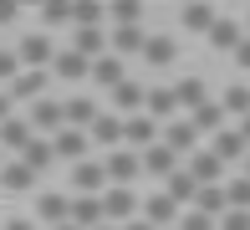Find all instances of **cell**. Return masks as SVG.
I'll use <instances>...</instances> for the list:
<instances>
[{
  "label": "cell",
  "mask_w": 250,
  "mask_h": 230,
  "mask_svg": "<svg viewBox=\"0 0 250 230\" xmlns=\"http://www.w3.org/2000/svg\"><path fill=\"white\" fill-rule=\"evenodd\" d=\"M102 164H107V184L112 189H128V184L143 174V154H133V148H118V154H107Z\"/></svg>",
  "instance_id": "6da1fadb"
},
{
  "label": "cell",
  "mask_w": 250,
  "mask_h": 230,
  "mask_svg": "<svg viewBox=\"0 0 250 230\" xmlns=\"http://www.w3.org/2000/svg\"><path fill=\"white\" fill-rule=\"evenodd\" d=\"M245 179H250V159H245Z\"/></svg>",
  "instance_id": "681fc988"
},
{
  "label": "cell",
  "mask_w": 250,
  "mask_h": 230,
  "mask_svg": "<svg viewBox=\"0 0 250 230\" xmlns=\"http://www.w3.org/2000/svg\"><path fill=\"white\" fill-rule=\"evenodd\" d=\"M174 56H179L174 36H148V46H143V62L148 67H174Z\"/></svg>",
  "instance_id": "f1b7e54d"
},
{
  "label": "cell",
  "mask_w": 250,
  "mask_h": 230,
  "mask_svg": "<svg viewBox=\"0 0 250 230\" xmlns=\"http://www.w3.org/2000/svg\"><path fill=\"white\" fill-rule=\"evenodd\" d=\"M31 184H36V169H31L26 159H16V164H5V169H0V189H10V194H26Z\"/></svg>",
  "instance_id": "44dd1931"
},
{
  "label": "cell",
  "mask_w": 250,
  "mask_h": 230,
  "mask_svg": "<svg viewBox=\"0 0 250 230\" xmlns=\"http://www.w3.org/2000/svg\"><path fill=\"white\" fill-rule=\"evenodd\" d=\"M209 46H214V51H230V56H235V51L245 46V31L235 26V21H225V16H220V26L209 31Z\"/></svg>",
  "instance_id": "d4e9b609"
},
{
  "label": "cell",
  "mask_w": 250,
  "mask_h": 230,
  "mask_svg": "<svg viewBox=\"0 0 250 230\" xmlns=\"http://www.w3.org/2000/svg\"><path fill=\"white\" fill-rule=\"evenodd\" d=\"M102 210H107V225H133L138 194H133V189H107V194H102Z\"/></svg>",
  "instance_id": "52a82bcc"
},
{
  "label": "cell",
  "mask_w": 250,
  "mask_h": 230,
  "mask_svg": "<svg viewBox=\"0 0 250 230\" xmlns=\"http://www.w3.org/2000/svg\"><path fill=\"white\" fill-rule=\"evenodd\" d=\"M235 62H240L245 72H250V36H245V46H240V51H235Z\"/></svg>",
  "instance_id": "ee69618b"
},
{
  "label": "cell",
  "mask_w": 250,
  "mask_h": 230,
  "mask_svg": "<svg viewBox=\"0 0 250 230\" xmlns=\"http://www.w3.org/2000/svg\"><path fill=\"white\" fill-rule=\"evenodd\" d=\"M92 148H107V154H118V143H128V118H118V113H102L92 123Z\"/></svg>",
  "instance_id": "3957f363"
},
{
  "label": "cell",
  "mask_w": 250,
  "mask_h": 230,
  "mask_svg": "<svg viewBox=\"0 0 250 230\" xmlns=\"http://www.w3.org/2000/svg\"><path fill=\"white\" fill-rule=\"evenodd\" d=\"M72 225H82V230L107 225V210H102L97 194H72Z\"/></svg>",
  "instance_id": "4fadbf2b"
},
{
  "label": "cell",
  "mask_w": 250,
  "mask_h": 230,
  "mask_svg": "<svg viewBox=\"0 0 250 230\" xmlns=\"http://www.w3.org/2000/svg\"><path fill=\"white\" fill-rule=\"evenodd\" d=\"M31 143H36V128H31V118H10L5 128H0V148H16V154H26Z\"/></svg>",
  "instance_id": "d6986e66"
},
{
  "label": "cell",
  "mask_w": 250,
  "mask_h": 230,
  "mask_svg": "<svg viewBox=\"0 0 250 230\" xmlns=\"http://www.w3.org/2000/svg\"><path fill=\"white\" fill-rule=\"evenodd\" d=\"M92 82H97V87H107V92H118L123 82H128V77H123V56H112V51H107L102 62H92Z\"/></svg>",
  "instance_id": "603a6c76"
},
{
  "label": "cell",
  "mask_w": 250,
  "mask_h": 230,
  "mask_svg": "<svg viewBox=\"0 0 250 230\" xmlns=\"http://www.w3.org/2000/svg\"><path fill=\"white\" fill-rule=\"evenodd\" d=\"M164 143L174 148V154H199V128H194V118H174L164 128Z\"/></svg>",
  "instance_id": "8fae6325"
},
{
  "label": "cell",
  "mask_w": 250,
  "mask_h": 230,
  "mask_svg": "<svg viewBox=\"0 0 250 230\" xmlns=\"http://www.w3.org/2000/svg\"><path fill=\"white\" fill-rule=\"evenodd\" d=\"M41 21H46V26H62V21H72V5H62V0H46V5H41Z\"/></svg>",
  "instance_id": "f35d334b"
},
{
  "label": "cell",
  "mask_w": 250,
  "mask_h": 230,
  "mask_svg": "<svg viewBox=\"0 0 250 230\" xmlns=\"http://www.w3.org/2000/svg\"><path fill=\"white\" fill-rule=\"evenodd\" d=\"M112 108H123L128 118H138V113L148 108V87H138V82H123L118 92H112Z\"/></svg>",
  "instance_id": "cb8c5ba5"
},
{
  "label": "cell",
  "mask_w": 250,
  "mask_h": 230,
  "mask_svg": "<svg viewBox=\"0 0 250 230\" xmlns=\"http://www.w3.org/2000/svg\"><path fill=\"white\" fill-rule=\"evenodd\" d=\"M174 92H179V108H189V113L209 102V92H204V82H199V77H179V82H174Z\"/></svg>",
  "instance_id": "f546056e"
},
{
  "label": "cell",
  "mask_w": 250,
  "mask_h": 230,
  "mask_svg": "<svg viewBox=\"0 0 250 230\" xmlns=\"http://www.w3.org/2000/svg\"><path fill=\"white\" fill-rule=\"evenodd\" d=\"M107 108H97L92 97H72L66 102V128H82V133H92V123L102 118Z\"/></svg>",
  "instance_id": "ac0fdd59"
},
{
  "label": "cell",
  "mask_w": 250,
  "mask_h": 230,
  "mask_svg": "<svg viewBox=\"0 0 250 230\" xmlns=\"http://www.w3.org/2000/svg\"><path fill=\"white\" fill-rule=\"evenodd\" d=\"M128 143L143 148V154H148V148H158V143H164V138H158V118H148V113L128 118Z\"/></svg>",
  "instance_id": "2e32d148"
},
{
  "label": "cell",
  "mask_w": 250,
  "mask_h": 230,
  "mask_svg": "<svg viewBox=\"0 0 250 230\" xmlns=\"http://www.w3.org/2000/svg\"><path fill=\"white\" fill-rule=\"evenodd\" d=\"M51 72L66 77V82H77V77H92V62H87L82 51H72V46H62V51H56V62H51Z\"/></svg>",
  "instance_id": "e0dca14e"
},
{
  "label": "cell",
  "mask_w": 250,
  "mask_h": 230,
  "mask_svg": "<svg viewBox=\"0 0 250 230\" xmlns=\"http://www.w3.org/2000/svg\"><path fill=\"white\" fill-rule=\"evenodd\" d=\"M107 21H118V26H138V21H143V5L118 0V5H107Z\"/></svg>",
  "instance_id": "d590c367"
},
{
  "label": "cell",
  "mask_w": 250,
  "mask_h": 230,
  "mask_svg": "<svg viewBox=\"0 0 250 230\" xmlns=\"http://www.w3.org/2000/svg\"><path fill=\"white\" fill-rule=\"evenodd\" d=\"M16 16H21V5H10V0H0V26H10Z\"/></svg>",
  "instance_id": "7bdbcfd3"
},
{
  "label": "cell",
  "mask_w": 250,
  "mask_h": 230,
  "mask_svg": "<svg viewBox=\"0 0 250 230\" xmlns=\"http://www.w3.org/2000/svg\"><path fill=\"white\" fill-rule=\"evenodd\" d=\"M102 184H107V164H92V159L72 164V194H97Z\"/></svg>",
  "instance_id": "5bb4252c"
},
{
  "label": "cell",
  "mask_w": 250,
  "mask_h": 230,
  "mask_svg": "<svg viewBox=\"0 0 250 230\" xmlns=\"http://www.w3.org/2000/svg\"><path fill=\"white\" fill-rule=\"evenodd\" d=\"M5 230H31V220H10V225H5Z\"/></svg>",
  "instance_id": "bcb514c9"
},
{
  "label": "cell",
  "mask_w": 250,
  "mask_h": 230,
  "mask_svg": "<svg viewBox=\"0 0 250 230\" xmlns=\"http://www.w3.org/2000/svg\"><path fill=\"white\" fill-rule=\"evenodd\" d=\"M148 46V36H143V26H112V56H133Z\"/></svg>",
  "instance_id": "484cf974"
},
{
  "label": "cell",
  "mask_w": 250,
  "mask_h": 230,
  "mask_svg": "<svg viewBox=\"0 0 250 230\" xmlns=\"http://www.w3.org/2000/svg\"><path fill=\"white\" fill-rule=\"evenodd\" d=\"M21 159H26V164L36 169V174H41V169H51V159H56V148H51V138H36V143H31L26 154H21Z\"/></svg>",
  "instance_id": "836d02e7"
},
{
  "label": "cell",
  "mask_w": 250,
  "mask_h": 230,
  "mask_svg": "<svg viewBox=\"0 0 250 230\" xmlns=\"http://www.w3.org/2000/svg\"><path fill=\"white\" fill-rule=\"evenodd\" d=\"M179 230H220V220H209V215H199V210H189L184 220H179Z\"/></svg>",
  "instance_id": "ab89813d"
},
{
  "label": "cell",
  "mask_w": 250,
  "mask_h": 230,
  "mask_svg": "<svg viewBox=\"0 0 250 230\" xmlns=\"http://www.w3.org/2000/svg\"><path fill=\"white\" fill-rule=\"evenodd\" d=\"M194 210H199V215H209V220H225V215H230V189H225V184H214V189H199Z\"/></svg>",
  "instance_id": "7402d4cb"
},
{
  "label": "cell",
  "mask_w": 250,
  "mask_h": 230,
  "mask_svg": "<svg viewBox=\"0 0 250 230\" xmlns=\"http://www.w3.org/2000/svg\"><path fill=\"white\" fill-rule=\"evenodd\" d=\"M174 230H179V225H174Z\"/></svg>",
  "instance_id": "816d5d0a"
},
{
  "label": "cell",
  "mask_w": 250,
  "mask_h": 230,
  "mask_svg": "<svg viewBox=\"0 0 250 230\" xmlns=\"http://www.w3.org/2000/svg\"><path fill=\"white\" fill-rule=\"evenodd\" d=\"M123 230H153V225L148 220H133V225H123Z\"/></svg>",
  "instance_id": "f6af8a7d"
},
{
  "label": "cell",
  "mask_w": 250,
  "mask_h": 230,
  "mask_svg": "<svg viewBox=\"0 0 250 230\" xmlns=\"http://www.w3.org/2000/svg\"><path fill=\"white\" fill-rule=\"evenodd\" d=\"M16 56H21V62L31 67V72H46V67L56 62V46H51V36H41V31H31V36H21Z\"/></svg>",
  "instance_id": "7a4b0ae2"
},
{
  "label": "cell",
  "mask_w": 250,
  "mask_h": 230,
  "mask_svg": "<svg viewBox=\"0 0 250 230\" xmlns=\"http://www.w3.org/2000/svg\"><path fill=\"white\" fill-rule=\"evenodd\" d=\"M143 113L158 118V123L174 118V113H179V92H174V87H148V108H143Z\"/></svg>",
  "instance_id": "4316f807"
},
{
  "label": "cell",
  "mask_w": 250,
  "mask_h": 230,
  "mask_svg": "<svg viewBox=\"0 0 250 230\" xmlns=\"http://www.w3.org/2000/svg\"><path fill=\"white\" fill-rule=\"evenodd\" d=\"M21 72H26V62H21V56L10 51V46H0V82H16Z\"/></svg>",
  "instance_id": "8d00e7d4"
},
{
  "label": "cell",
  "mask_w": 250,
  "mask_h": 230,
  "mask_svg": "<svg viewBox=\"0 0 250 230\" xmlns=\"http://www.w3.org/2000/svg\"><path fill=\"white\" fill-rule=\"evenodd\" d=\"M240 133H245V143H250V118H240Z\"/></svg>",
  "instance_id": "7dc6e473"
},
{
  "label": "cell",
  "mask_w": 250,
  "mask_h": 230,
  "mask_svg": "<svg viewBox=\"0 0 250 230\" xmlns=\"http://www.w3.org/2000/svg\"><path fill=\"white\" fill-rule=\"evenodd\" d=\"M189 174L199 179V189H214V184L225 179V159L214 154V148H199V154H189Z\"/></svg>",
  "instance_id": "5b68a950"
},
{
  "label": "cell",
  "mask_w": 250,
  "mask_h": 230,
  "mask_svg": "<svg viewBox=\"0 0 250 230\" xmlns=\"http://www.w3.org/2000/svg\"><path fill=\"white\" fill-rule=\"evenodd\" d=\"M164 194H174L179 205H194V200H199V179L189 174V169H179V174H174V179L164 184Z\"/></svg>",
  "instance_id": "4dcf8cb0"
},
{
  "label": "cell",
  "mask_w": 250,
  "mask_h": 230,
  "mask_svg": "<svg viewBox=\"0 0 250 230\" xmlns=\"http://www.w3.org/2000/svg\"><path fill=\"white\" fill-rule=\"evenodd\" d=\"M189 118H194V128H199V133H209V138H214V133H225V102H214V97H209L204 108L189 113Z\"/></svg>",
  "instance_id": "83f0119b"
},
{
  "label": "cell",
  "mask_w": 250,
  "mask_h": 230,
  "mask_svg": "<svg viewBox=\"0 0 250 230\" xmlns=\"http://www.w3.org/2000/svg\"><path fill=\"white\" fill-rule=\"evenodd\" d=\"M51 148H56V159H66V164H82L87 148H92V138H87L82 128H62V133L51 138Z\"/></svg>",
  "instance_id": "ba28073f"
},
{
  "label": "cell",
  "mask_w": 250,
  "mask_h": 230,
  "mask_svg": "<svg viewBox=\"0 0 250 230\" xmlns=\"http://www.w3.org/2000/svg\"><path fill=\"white\" fill-rule=\"evenodd\" d=\"M36 215H41V220H46L51 230H56V225H66V220H72V194H62V189H46V194L36 200Z\"/></svg>",
  "instance_id": "30bf717a"
},
{
  "label": "cell",
  "mask_w": 250,
  "mask_h": 230,
  "mask_svg": "<svg viewBox=\"0 0 250 230\" xmlns=\"http://www.w3.org/2000/svg\"><path fill=\"white\" fill-rule=\"evenodd\" d=\"M214 154L225 159V164H235V159H250V143H245V133L240 128H225V133H214Z\"/></svg>",
  "instance_id": "ffe728a7"
},
{
  "label": "cell",
  "mask_w": 250,
  "mask_h": 230,
  "mask_svg": "<svg viewBox=\"0 0 250 230\" xmlns=\"http://www.w3.org/2000/svg\"><path fill=\"white\" fill-rule=\"evenodd\" d=\"M31 128H36V138H41V133H51V138H56V133L66 128V102H56V97H41L36 108H31Z\"/></svg>",
  "instance_id": "277c9868"
},
{
  "label": "cell",
  "mask_w": 250,
  "mask_h": 230,
  "mask_svg": "<svg viewBox=\"0 0 250 230\" xmlns=\"http://www.w3.org/2000/svg\"><path fill=\"white\" fill-rule=\"evenodd\" d=\"M220 102H225V113H235V118H250V87L245 82H230Z\"/></svg>",
  "instance_id": "d6a6232c"
},
{
  "label": "cell",
  "mask_w": 250,
  "mask_h": 230,
  "mask_svg": "<svg viewBox=\"0 0 250 230\" xmlns=\"http://www.w3.org/2000/svg\"><path fill=\"white\" fill-rule=\"evenodd\" d=\"M245 26H250V16H245Z\"/></svg>",
  "instance_id": "f907efd6"
},
{
  "label": "cell",
  "mask_w": 250,
  "mask_h": 230,
  "mask_svg": "<svg viewBox=\"0 0 250 230\" xmlns=\"http://www.w3.org/2000/svg\"><path fill=\"white\" fill-rule=\"evenodd\" d=\"M143 174H148V179H174L179 174V154H174V148H168V143H158V148H148V154H143Z\"/></svg>",
  "instance_id": "7c38bea8"
},
{
  "label": "cell",
  "mask_w": 250,
  "mask_h": 230,
  "mask_svg": "<svg viewBox=\"0 0 250 230\" xmlns=\"http://www.w3.org/2000/svg\"><path fill=\"white\" fill-rule=\"evenodd\" d=\"M97 21H107V10H102V5H87V0H77V5H72V26H77V31H82V26H97Z\"/></svg>",
  "instance_id": "e575fe53"
},
{
  "label": "cell",
  "mask_w": 250,
  "mask_h": 230,
  "mask_svg": "<svg viewBox=\"0 0 250 230\" xmlns=\"http://www.w3.org/2000/svg\"><path fill=\"white\" fill-rule=\"evenodd\" d=\"M225 189H230V210H250V179L240 174L235 184H225Z\"/></svg>",
  "instance_id": "74e56055"
},
{
  "label": "cell",
  "mask_w": 250,
  "mask_h": 230,
  "mask_svg": "<svg viewBox=\"0 0 250 230\" xmlns=\"http://www.w3.org/2000/svg\"><path fill=\"white\" fill-rule=\"evenodd\" d=\"M220 230H250V210H230L220 220Z\"/></svg>",
  "instance_id": "60d3db41"
},
{
  "label": "cell",
  "mask_w": 250,
  "mask_h": 230,
  "mask_svg": "<svg viewBox=\"0 0 250 230\" xmlns=\"http://www.w3.org/2000/svg\"><path fill=\"white\" fill-rule=\"evenodd\" d=\"M97 230H123V225H97Z\"/></svg>",
  "instance_id": "c3c4849f"
},
{
  "label": "cell",
  "mask_w": 250,
  "mask_h": 230,
  "mask_svg": "<svg viewBox=\"0 0 250 230\" xmlns=\"http://www.w3.org/2000/svg\"><path fill=\"white\" fill-rule=\"evenodd\" d=\"M143 220H148L153 230H174V220H179V200L174 194H148V200H143Z\"/></svg>",
  "instance_id": "8992f818"
},
{
  "label": "cell",
  "mask_w": 250,
  "mask_h": 230,
  "mask_svg": "<svg viewBox=\"0 0 250 230\" xmlns=\"http://www.w3.org/2000/svg\"><path fill=\"white\" fill-rule=\"evenodd\" d=\"M46 82H51L46 72H31V67H26V72H21V77H16V82H10L5 92H10L16 102H31V108H36V102L46 97Z\"/></svg>",
  "instance_id": "9c48e42d"
},
{
  "label": "cell",
  "mask_w": 250,
  "mask_h": 230,
  "mask_svg": "<svg viewBox=\"0 0 250 230\" xmlns=\"http://www.w3.org/2000/svg\"><path fill=\"white\" fill-rule=\"evenodd\" d=\"M179 21H184L189 31H214V26H220L214 5H184V10H179Z\"/></svg>",
  "instance_id": "1f68e13d"
},
{
  "label": "cell",
  "mask_w": 250,
  "mask_h": 230,
  "mask_svg": "<svg viewBox=\"0 0 250 230\" xmlns=\"http://www.w3.org/2000/svg\"><path fill=\"white\" fill-rule=\"evenodd\" d=\"M10 108H16V97H10V92H0V128H5V123L16 118V113H10Z\"/></svg>",
  "instance_id": "b9f144b4"
},
{
  "label": "cell",
  "mask_w": 250,
  "mask_h": 230,
  "mask_svg": "<svg viewBox=\"0 0 250 230\" xmlns=\"http://www.w3.org/2000/svg\"><path fill=\"white\" fill-rule=\"evenodd\" d=\"M72 51H82L87 62H102V56L112 51V46H107V31H102V26H82L72 36Z\"/></svg>",
  "instance_id": "9a60e30c"
}]
</instances>
